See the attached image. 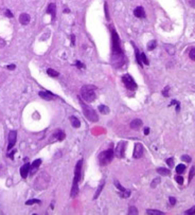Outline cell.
<instances>
[{"instance_id":"6da1fadb","label":"cell","mask_w":195,"mask_h":215,"mask_svg":"<svg viewBox=\"0 0 195 215\" xmlns=\"http://www.w3.org/2000/svg\"><path fill=\"white\" fill-rule=\"evenodd\" d=\"M82 166H83V160H78L76 165H75V170H74V179H73V184H72L71 188V192H70V196L71 197H76L78 194V187L77 183L81 180V176H82Z\"/></svg>"},{"instance_id":"7a4b0ae2","label":"cell","mask_w":195,"mask_h":215,"mask_svg":"<svg viewBox=\"0 0 195 215\" xmlns=\"http://www.w3.org/2000/svg\"><path fill=\"white\" fill-rule=\"evenodd\" d=\"M97 88L95 87V86H92V85H85L82 87L81 89V95L82 98L85 100L86 102H92V101H95L96 98H97V94H96V90Z\"/></svg>"},{"instance_id":"3957f363","label":"cell","mask_w":195,"mask_h":215,"mask_svg":"<svg viewBox=\"0 0 195 215\" xmlns=\"http://www.w3.org/2000/svg\"><path fill=\"white\" fill-rule=\"evenodd\" d=\"M80 104L82 106V109H83V113H84V116L87 118L90 122H97L99 120V117H98V114L96 112V110L92 108V107H90L89 105L87 104H85L83 101H80Z\"/></svg>"},{"instance_id":"277c9868","label":"cell","mask_w":195,"mask_h":215,"mask_svg":"<svg viewBox=\"0 0 195 215\" xmlns=\"http://www.w3.org/2000/svg\"><path fill=\"white\" fill-rule=\"evenodd\" d=\"M111 37H112V53L114 56L122 57L123 53H122V49L120 46V39L117 32L114 30H111Z\"/></svg>"},{"instance_id":"5b68a950","label":"cell","mask_w":195,"mask_h":215,"mask_svg":"<svg viewBox=\"0 0 195 215\" xmlns=\"http://www.w3.org/2000/svg\"><path fill=\"white\" fill-rule=\"evenodd\" d=\"M113 156H114V152L111 148L107 149V150H104V152H102L99 155L100 164H101V165H106V164H108L112 160Z\"/></svg>"},{"instance_id":"8992f818","label":"cell","mask_w":195,"mask_h":215,"mask_svg":"<svg viewBox=\"0 0 195 215\" xmlns=\"http://www.w3.org/2000/svg\"><path fill=\"white\" fill-rule=\"evenodd\" d=\"M122 81H123L124 85H125V87L129 90H135L137 88V84L136 82L134 81V78L131 76V75H128V74H125L123 75V77H122Z\"/></svg>"},{"instance_id":"52a82bcc","label":"cell","mask_w":195,"mask_h":215,"mask_svg":"<svg viewBox=\"0 0 195 215\" xmlns=\"http://www.w3.org/2000/svg\"><path fill=\"white\" fill-rule=\"evenodd\" d=\"M125 147H126V142H120L114 149V156L118 157V158H123Z\"/></svg>"},{"instance_id":"ba28073f","label":"cell","mask_w":195,"mask_h":215,"mask_svg":"<svg viewBox=\"0 0 195 215\" xmlns=\"http://www.w3.org/2000/svg\"><path fill=\"white\" fill-rule=\"evenodd\" d=\"M143 152H144V149H143L142 144H140V143H136V144H135V149H134L133 157H134L135 159H140L141 157L143 156Z\"/></svg>"},{"instance_id":"9c48e42d","label":"cell","mask_w":195,"mask_h":215,"mask_svg":"<svg viewBox=\"0 0 195 215\" xmlns=\"http://www.w3.org/2000/svg\"><path fill=\"white\" fill-rule=\"evenodd\" d=\"M16 139H17V133L16 130H12L9 134V145H8V150H10L16 143Z\"/></svg>"},{"instance_id":"30bf717a","label":"cell","mask_w":195,"mask_h":215,"mask_svg":"<svg viewBox=\"0 0 195 215\" xmlns=\"http://www.w3.org/2000/svg\"><path fill=\"white\" fill-rule=\"evenodd\" d=\"M30 170H31V165H30V164H29V163L24 164V165L20 168V175H21V177H22V178H27L29 172H30Z\"/></svg>"},{"instance_id":"8fae6325","label":"cell","mask_w":195,"mask_h":215,"mask_svg":"<svg viewBox=\"0 0 195 215\" xmlns=\"http://www.w3.org/2000/svg\"><path fill=\"white\" fill-rule=\"evenodd\" d=\"M47 13L50 14V15L52 16V20L55 19V17H56V6H55L54 3H50V4L48 5V8H47Z\"/></svg>"},{"instance_id":"7c38bea8","label":"cell","mask_w":195,"mask_h":215,"mask_svg":"<svg viewBox=\"0 0 195 215\" xmlns=\"http://www.w3.org/2000/svg\"><path fill=\"white\" fill-rule=\"evenodd\" d=\"M30 15H28V14L24 13V14H21V15L19 16V22L21 25H24V26H27L29 25V22H30Z\"/></svg>"},{"instance_id":"4fadbf2b","label":"cell","mask_w":195,"mask_h":215,"mask_svg":"<svg viewBox=\"0 0 195 215\" xmlns=\"http://www.w3.org/2000/svg\"><path fill=\"white\" fill-rule=\"evenodd\" d=\"M134 14L136 17L138 18H144L145 17V12H144V9L142 6H138V8H136L135 11H134Z\"/></svg>"},{"instance_id":"5bb4252c","label":"cell","mask_w":195,"mask_h":215,"mask_svg":"<svg viewBox=\"0 0 195 215\" xmlns=\"http://www.w3.org/2000/svg\"><path fill=\"white\" fill-rule=\"evenodd\" d=\"M142 126V121L140 119H134L132 122H131V127L133 129H139V128Z\"/></svg>"},{"instance_id":"9a60e30c","label":"cell","mask_w":195,"mask_h":215,"mask_svg":"<svg viewBox=\"0 0 195 215\" xmlns=\"http://www.w3.org/2000/svg\"><path fill=\"white\" fill-rule=\"evenodd\" d=\"M38 94L42 98V99H45V100H48V101H51V100H53L55 97L54 94H52L51 92H44V91H39L38 92Z\"/></svg>"},{"instance_id":"2e32d148","label":"cell","mask_w":195,"mask_h":215,"mask_svg":"<svg viewBox=\"0 0 195 215\" xmlns=\"http://www.w3.org/2000/svg\"><path fill=\"white\" fill-rule=\"evenodd\" d=\"M70 122H71V124H72V126H73L74 128H78L81 126V121L78 120L76 117H70Z\"/></svg>"},{"instance_id":"e0dca14e","label":"cell","mask_w":195,"mask_h":215,"mask_svg":"<svg viewBox=\"0 0 195 215\" xmlns=\"http://www.w3.org/2000/svg\"><path fill=\"white\" fill-rule=\"evenodd\" d=\"M53 136H54V138L56 139V140H59V141H62V140H64L65 139V134L62 132V130H56L54 134H53Z\"/></svg>"},{"instance_id":"ac0fdd59","label":"cell","mask_w":195,"mask_h":215,"mask_svg":"<svg viewBox=\"0 0 195 215\" xmlns=\"http://www.w3.org/2000/svg\"><path fill=\"white\" fill-rule=\"evenodd\" d=\"M41 164V160L40 159H36L32 164H31V173H34V172L36 171V169H37L39 165Z\"/></svg>"},{"instance_id":"d6986e66","label":"cell","mask_w":195,"mask_h":215,"mask_svg":"<svg viewBox=\"0 0 195 215\" xmlns=\"http://www.w3.org/2000/svg\"><path fill=\"white\" fill-rule=\"evenodd\" d=\"M99 110L101 113H103V114H108L109 113V108H108L107 106L105 105H100L99 106Z\"/></svg>"},{"instance_id":"ffe728a7","label":"cell","mask_w":195,"mask_h":215,"mask_svg":"<svg viewBox=\"0 0 195 215\" xmlns=\"http://www.w3.org/2000/svg\"><path fill=\"white\" fill-rule=\"evenodd\" d=\"M157 173L165 176V175H170V171L168 169H164V168H159V169H157Z\"/></svg>"},{"instance_id":"44dd1931","label":"cell","mask_w":195,"mask_h":215,"mask_svg":"<svg viewBox=\"0 0 195 215\" xmlns=\"http://www.w3.org/2000/svg\"><path fill=\"white\" fill-rule=\"evenodd\" d=\"M104 183H105V181H102V183L100 184V187H99V189L97 190V192H96V194H95V196H93V199H97L99 196H100V193L102 192V190H103V188H104Z\"/></svg>"},{"instance_id":"7402d4cb","label":"cell","mask_w":195,"mask_h":215,"mask_svg":"<svg viewBox=\"0 0 195 215\" xmlns=\"http://www.w3.org/2000/svg\"><path fill=\"white\" fill-rule=\"evenodd\" d=\"M146 214H150V215H164V213L161 212V211H158V210H151V209L146 210Z\"/></svg>"},{"instance_id":"603a6c76","label":"cell","mask_w":195,"mask_h":215,"mask_svg":"<svg viewBox=\"0 0 195 215\" xmlns=\"http://www.w3.org/2000/svg\"><path fill=\"white\" fill-rule=\"evenodd\" d=\"M47 73H48L50 76H52V77H56V76L60 75V73L57 72V71H55V70H53V69H51V68L47 70Z\"/></svg>"},{"instance_id":"cb8c5ba5","label":"cell","mask_w":195,"mask_h":215,"mask_svg":"<svg viewBox=\"0 0 195 215\" xmlns=\"http://www.w3.org/2000/svg\"><path fill=\"white\" fill-rule=\"evenodd\" d=\"M185 170H186V165L185 164H178V165L176 166V172L178 174H182L183 172H185Z\"/></svg>"},{"instance_id":"d4e9b609","label":"cell","mask_w":195,"mask_h":215,"mask_svg":"<svg viewBox=\"0 0 195 215\" xmlns=\"http://www.w3.org/2000/svg\"><path fill=\"white\" fill-rule=\"evenodd\" d=\"M160 181H161V179L159 178V177H157V178H155L153 181H152V183H151V187L152 188H156L158 184L160 183Z\"/></svg>"},{"instance_id":"484cf974","label":"cell","mask_w":195,"mask_h":215,"mask_svg":"<svg viewBox=\"0 0 195 215\" xmlns=\"http://www.w3.org/2000/svg\"><path fill=\"white\" fill-rule=\"evenodd\" d=\"M129 195H131V191H129V190L121 191V193H120V196H121V197H124V198H128Z\"/></svg>"},{"instance_id":"4316f807","label":"cell","mask_w":195,"mask_h":215,"mask_svg":"<svg viewBox=\"0 0 195 215\" xmlns=\"http://www.w3.org/2000/svg\"><path fill=\"white\" fill-rule=\"evenodd\" d=\"M156 46H157V42H156L155 40H152V41H150V42H148V45H147V49L150 50V51H152V50H154V49L156 48Z\"/></svg>"},{"instance_id":"83f0119b","label":"cell","mask_w":195,"mask_h":215,"mask_svg":"<svg viewBox=\"0 0 195 215\" xmlns=\"http://www.w3.org/2000/svg\"><path fill=\"white\" fill-rule=\"evenodd\" d=\"M135 51H136V58H137V63L140 65V67H142V62H141V58H140V55H139V50L135 48Z\"/></svg>"},{"instance_id":"f1b7e54d","label":"cell","mask_w":195,"mask_h":215,"mask_svg":"<svg viewBox=\"0 0 195 215\" xmlns=\"http://www.w3.org/2000/svg\"><path fill=\"white\" fill-rule=\"evenodd\" d=\"M140 58H141V62L143 64H145V65H148V64H150L148 59L146 58V56H145V54H144V53H141L140 54Z\"/></svg>"},{"instance_id":"f546056e","label":"cell","mask_w":195,"mask_h":215,"mask_svg":"<svg viewBox=\"0 0 195 215\" xmlns=\"http://www.w3.org/2000/svg\"><path fill=\"white\" fill-rule=\"evenodd\" d=\"M194 176H195V166H192L190 173H189V181L192 180V179L194 178Z\"/></svg>"},{"instance_id":"4dcf8cb0","label":"cell","mask_w":195,"mask_h":215,"mask_svg":"<svg viewBox=\"0 0 195 215\" xmlns=\"http://www.w3.org/2000/svg\"><path fill=\"white\" fill-rule=\"evenodd\" d=\"M128 214H135V215H137V214H138V210H137V208L136 207H129Z\"/></svg>"},{"instance_id":"1f68e13d","label":"cell","mask_w":195,"mask_h":215,"mask_svg":"<svg viewBox=\"0 0 195 215\" xmlns=\"http://www.w3.org/2000/svg\"><path fill=\"white\" fill-rule=\"evenodd\" d=\"M34 204H40V200H38V199H30V200H28V201L26 202V205H28V206L34 205Z\"/></svg>"},{"instance_id":"d6a6232c","label":"cell","mask_w":195,"mask_h":215,"mask_svg":"<svg viewBox=\"0 0 195 215\" xmlns=\"http://www.w3.org/2000/svg\"><path fill=\"white\" fill-rule=\"evenodd\" d=\"M113 183H114L116 187H117V189H118V190H120V191H124V190H125V189H124V188L120 184V182H119L118 180H114V181H113Z\"/></svg>"},{"instance_id":"836d02e7","label":"cell","mask_w":195,"mask_h":215,"mask_svg":"<svg viewBox=\"0 0 195 215\" xmlns=\"http://www.w3.org/2000/svg\"><path fill=\"white\" fill-rule=\"evenodd\" d=\"M189 56H190V58H191V59L195 61V48H193V49H191V50H190V52H189Z\"/></svg>"},{"instance_id":"e575fe53","label":"cell","mask_w":195,"mask_h":215,"mask_svg":"<svg viewBox=\"0 0 195 215\" xmlns=\"http://www.w3.org/2000/svg\"><path fill=\"white\" fill-rule=\"evenodd\" d=\"M181 160L186 161V162H191V157L188 156V155H182L181 156Z\"/></svg>"},{"instance_id":"d590c367","label":"cell","mask_w":195,"mask_h":215,"mask_svg":"<svg viewBox=\"0 0 195 215\" xmlns=\"http://www.w3.org/2000/svg\"><path fill=\"white\" fill-rule=\"evenodd\" d=\"M185 214H186V215H190V214H195V206H194L193 208H191V209H189V210H187V211L185 212Z\"/></svg>"},{"instance_id":"8d00e7d4","label":"cell","mask_w":195,"mask_h":215,"mask_svg":"<svg viewBox=\"0 0 195 215\" xmlns=\"http://www.w3.org/2000/svg\"><path fill=\"white\" fill-rule=\"evenodd\" d=\"M175 180H176L177 183H179V184H182V183H183V178H182L181 176H177V177H175Z\"/></svg>"},{"instance_id":"74e56055","label":"cell","mask_w":195,"mask_h":215,"mask_svg":"<svg viewBox=\"0 0 195 215\" xmlns=\"http://www.w3.org/2000/svg\"><path fill=\"white\" fill-rule=\"evenodd\" d=\"M167 163H168V165H169L170 168H172L173 165H174V159H173V158H169V159L167 160Z\"/></svg>"},{"instance_id":"f35d334b","label":"cell","mask_w":195,"mask_h":215,"mask_svg":"<svg viewBox=\"0 0 195 215\" xmlns=\"http://www.w3.org/2000/svg\"><path fill=\"white\" fill-rule=\"evenodd\" d=\"M104 9H105V15H106V18L109 20V14H108V6H107V3L104 4Z\"/></svg>"},{"instance_id":"ab89813d","label":"cell","mask_w":195,"mask_h":215,"mask_svg":"<svg viewBox=\"0 0 195 215\" xmlns=\"http://www.w3.org/2000/svg\"><path fill=\"white\" fill-rule=\"evenodd\" d=\"M75 65H76V67H78L80 69H81V68H82V69H84V68H85V65H84L83 63H81L80 61H77V62L75 63Z\"/></svg>"},{"instance_id":"60d3db41","label":"cell","mask_w":195,"mask_h":215,"mask_svg":"<svg viewBox=\"0 0 195 215\" xmlns=\"http://www.w3.org/2000/svg\"><path fill=\"white\" fill-rule=\"evenodd\" d=\"M4 14H5V16H6V17H9V18H13V14L11 13V11H10V10H5Z\"/></svg>"},{"instance_id":"b9f144b4","label":"cell","mask_w":195,"mask_h":215,"mask_svg":"<svg viewBox=\"0 0 195 215\" xmlns=\"http://www.w3.org/2000/svg\"><path fill=\"white\" fill-rule=\"evenodd\" d=\"M169 200H170V204H171L172 206H174V205L176 204V199H175L174 197H170Z\"/></svg>"},{"instance_id":"7bdbcfd3","label":"cell","mask_w":195,"mask_h":215,"mask_svg":"<svg viewBox=\"0 0 195 215\" xmlns=\"http://www.w3.org/2000/svg\"><path fill=\"white\" fill-rule=\"evenodd\" d=\"M168 90H169V87H167V89H164V90H163L162 94H163L164 97H168V95H169V93H168Z\"/></svg>"},{"instance_id":"ee69618b","label":"cell","mask_w":195,"mask_h":215,"mask_svg":"<svg viewBox=\"0 0 195 215\" xmlns=\"http://www.w3.org/2000/svg\"><path fill=\"white\" fill-rule=\"evenodd\" d=\"M6 68H8L9 70H14V69L16 68V66H15V65H9V66L6 67Z\"/></svg>"},{"instance_id":"f6af8a7d","label":"cell","mask_w":195,"mask_h":215,"mask_svg":"<svg viewBox=\"0 0 195 215\" xmlns=\"http://www.w3.org/2000/svg\"><path fill=\"white\" fill-rule=\"evenodd\" d=\"M148 134H150V128L145 127V129H144V135H148Z\"/></svg>"},{"instance_id":"bcb514c9","label":"cell","mask_w":195,"mask_h":215,"mask_svg":"<svg viewBox=\"0 0 195 215\" xmlns=\"http://www.w3.org/2000/svg\"><path fill=\"white\" fill-rule=\"evenodd\" d=\"M190 4L193 6V8H195V0H191V1H190Z\"/></svg>"},{"instance_id":"7dc6e473","label":"cell","mask_w":195,"mask_h":215,"mask_svg":"<svg viewBox=\"0 0 195 215\" xmlns=\"http://www.w3.org/2000/svg\"><path fill=\"white\" fill-rule=\"evenodd\" d=\"M74 39H75L74 35H72V36H71V41H72V45H74Z\"/></svg>"}]
</instances>
